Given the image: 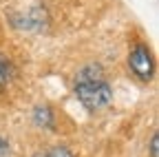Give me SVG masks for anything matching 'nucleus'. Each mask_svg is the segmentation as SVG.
I'll list each match as a JSON object with an SVG mask.
<instances>
[{
  "label": "nucleus",
  "mask_w": 159,
  "mask_h": 157,
  "mask_svg": "<svg viewBox=\"0 0 159 157\" xmlns=\"http://www.w3.org/2000/svg\"><path fill=\"white\" fill-rule=\"evenodd\" d=\"M0 157H9V142L0 137Z\"/></svg>",
  "instance_id": "0eeeda50"
},
{
  "label": "nucleus",
  "mask_w": 159,
  "mask_h": 157,
  "mask_svg": "<svg viewBox=\"0 0 159 157\" xmlns=\"http://www.w3.org/2000/svg\"><path fill=\"white\" fill-rule=\"evenodd\" d=\"M47 157H73V155H71V150L66 146H55V148H51L47 153Z\"/></svg>",
  "instance_id": "423d86ee"
},
{
  "label": "nucleus",
  "mask_w": 159,
  "mask_h": 157,
  "mask_svg": "<svg viewBox=\"0 0 159 157\" xmlns=\"http://www.w3.org/2000/svg\"><path fill=\"white\" fill-rule=\"evenodd\" d=\"M128 64H130L133 73L139 77V80H150V77H152L155 64H152V58H150V51H148L146 44H135L130 49Z\"/></svg>",
  "instance_id": "f03ea898"
},
{
  "label": "nucleus",
  "mask_w": 159,
  "mask_h": 157,
  "mask_svg": "<svg viewBox=\"0 0 159 157\" xmlns=\"http://www.w3.org/2000/svg\"><path fill=\"white\" fill-rule=\"evenodd\" d=\"M33 120H35V124H40V126L51 128V126H53V115H51V109H49V106H38V109L33 111Z\"/></svg>",
  "instance_id": "20e7f679"
},
{
  "label": "nucleus",
  "mask_w": 159,
  "mask_h": 157,
  "mask_svg": "<svg viewBox=\"0 0 159 157\" xmlns=\"http://www.w3.org/2000/svg\"><path fill=\"white\" fill-rule=\"evenodd\" d=\"M150 157H159L157 155V133L152 135V140H150Z\"/></svg>",
  "instance_id": "6e6552de"
},
{
  "label": "nucleus",
  "mask_w": 159,
  "mask_h": 157,
  "mask_svg": "<svg viewBox=\"0 0 159 157\" xmlns=\"http://www.w3.org/2000/svg\"><path fill=\"white\" fill-rule=\"evenodd\" d=\"M75 95L86 109H104L113 100V89L106 80L99 82H86V84H75Z\"/></svg>",
  "instance_id": "f257e3e1"
},
{
  "label": "nucleus",
  "mask_w": 159,
  "mask_h": 157,
  "mask_svg": "<svg viewBox=\"0 0 159 157\" xmlns=\"http://www.w3.org/2000/svg\"><path fill=\"white\" fill-rule=\"evenodd\" d=\"M9 80H11V64L5 55H0V91L7 86Z\"/></svg>",
  "instance_id": "39448f33"
},
{
  "label": "nucleus",
  "mask_w": 159,
  "mask_h": 157,
  "mask_svg": "<svg viewBox=\"0 0 159 157\" xmlns=\"http://www.w3.org/2000/svg\"><path fill=\"white\" fill-rule=\"evenodd\" d=\"M104 80V71L99 64H89L84 69H80V73L75 75V84H86V82H99Z\"/></svg>",
  "instance_id": "7ed1b4c3"
}]
</instances>
